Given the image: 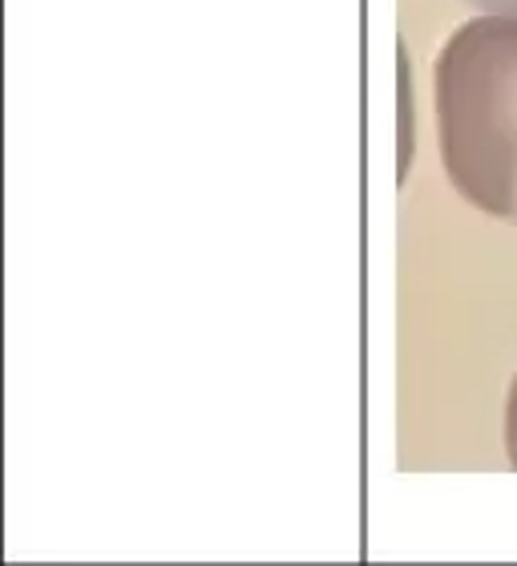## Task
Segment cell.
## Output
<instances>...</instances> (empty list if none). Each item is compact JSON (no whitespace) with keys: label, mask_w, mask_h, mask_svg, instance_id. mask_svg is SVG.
<instances>
[{"label":"cell","mask_w":517,"mask_h":566,"mask_svg":"<svg viewBox=\"0 0 517 566\" xmlns=\"http://www.w3.org/2000/svg\"><path fill=\"white\" fill-rule=\"evenodd\" d=\"M441 166L461 199L517 219V12L453 29L433 65Z\"/></svg>","instance_id":"obj_1"},{"label":"cell","mask_w":517,"mask_h":566,"mask_svg":"<svg viewBox=\"0 0 517 566\" xmlns=\"http://www.w3.org/2000/svg\"><path fill=\"white\" fill-rule=\"evenodd\" d=\"M506 453H509V465L517 470V377L509 385V401H506Z\"/></svg>","instance_id":"obj_2"},{"label":"cell","mask_w":517,"mask_h":566,"mask_svg":"<svg viewBox=\"0 0 517 566\" xmlns=\"http://www.w3.org/2000/svg\"><path fill=\"white\" fill-rule=\"evenodd\" d=\"M465 4L485 12H517V0H465Z\"/></svg>","instance_id":"obj_3"}]
</instances>
